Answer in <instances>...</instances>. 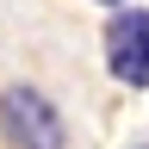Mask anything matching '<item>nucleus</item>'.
<instances>
[{"mask_svg":"<svg viewBox=\"0 0 149 149\" xmlns=\"http://www.w3.org/2000/svg\"><path fill=\"white\" fill-rule=\"evenodd\" d=\"M0 124H6L13 149H62V118L31 87H6L0 93Z\"/></svg>","mask_w":149,"mask_h":149,"instance_id":"obj_1","label":"nucleus"},{"mask_svg":"<svg viewBox=\"0 0 149 149\" xmlns=\"http://www.w3.org/2000/svg\"><path fill=\"white\" fill-rule=\"evenodd\" d=\"M106 62L124 87H149V13L130 6L106 25Z\"/></svg>","mask_w":149,"mask_h":149,"instance_id":"obj_2","label":"nucleus"}]
</instances>
